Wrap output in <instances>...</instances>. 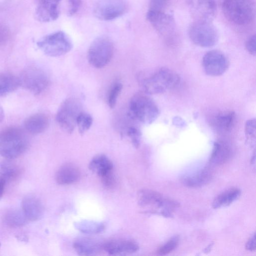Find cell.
Instances as JSON below:
<instances>
[{
    "mask_svg": "<svg viewBox=\"0 0 256 256\" xmlns=\"http://www.w3.org/2000/svg\"><path fill=\"white\" fill-rule=\"evenodd\" d=\"M180 82V78L174 71L161 68L144 78L141 84L144 92L148 94H162L176 88Z\"/></svg>",
    "mask_w": 256,
    "mask_h": 256,
    "instance_id": "obj_1",
    "label": "cell"
},
{
    "mask_svg": "<svg viewBox=\"0 0 256 256\" xmlns=\"http://www.w3.org/2000/svg\"><path fill=\"white\" fill-rule=\"evenodd\" d=\"M28 139L24 132L10 127L0 132V156L8 160L20 156L27 148Z\"/></svg>",
    "mask_w": 256,
    "mask_h": 256,
    "instance_id": "obj_2",
    "label": "cell"
},
{
    "mask_svg": "<svg viewBox=\"0 0 256 256\" xmlns=\"http://www.w3.org/2000/svg\"><path fill=\"white\" fill-rule=\"evenodd\" d=\"M129 114L134 120L144 124L152 123L160 114L156 102L145 92L135 94L129 103Z\"/></svg>",
    "mask_w": 256,
    "mask_h": 256,
    "instance_id": "obj_3",
    "label": "cell"
},
{
    "mask_svg": "<svg viewBox=\"0 0 256 256\" xmlns=\"http://www.w3.org/2000/svg\"><path fill=\"white\" fill-rule=\"evenodd\" d=\"M222 10L227 20L238 25L249 24L255 16L254 0H224Z\"/></svg>",
    "mask_w": 256,
    "mask_h": 256,
    "instance_id": "obj_4",
    "label": "cell"
},
{
    "mask_svg": "<svg viewBox=\"0 0 256 256\" xmlns=\"http://www.w3.org/2000/svg\"><path fill=\"white\" fill-rule=\"evenodd\" d=\"M39 48L46 55L57 57L71 50L72 43L69 36L62 31L47 34L37 42Z\"/></svg>",
    "mask_w": 256,
    "mask_h": 256,
    "instance_id": "obj_5",
    "label": "cell"
},
{
    "mask_svg": "<svg viewBox=\"0 0 256 256\" xmlns=\"http://www.w3.org/2000/svg\"><path fill=\"white\" fill-rule=\"evenodd\" d=\"M114 44L106 36L96 38L91 43L87 52V58L92 66L101 68L111 60L114 54Z\"/></svg>",
    "mask_w": 256,
    "mask_h": 256,
    "instance_id": "obj_6",
    "label": "cell"
},
{
    "mask_svg": "<svg viewBox=\"0 0 256 256\" xmlns=\"http://www.w3.org/2000/svg\"><path fill=\"white\" fill-rule=\"evenodd\" d=\"M188 34L194 44L202 48L213 46L218 40V32L211 22L194 21L190 26Z\"/></svg>",
    "mask_w": 256,
    "mask_h": 256,
    "instance_id": "obj_7",
    "label": "cell"
},
{
    "mask_svg": "<svg viewBox=\"0 0 256 256\" xmlns=\"http://www.w3.org/2000/svg\"><path fill=\"white\" fill-rule=\"evenodd\" d=\"M80 102L74 98L65 100L59 107L56 120L59 126L66 132L71 134L76 126V119L82 111Z\"/></svg>",
    "mask_w": 256,
    "mask_h": 256,
    "instance_id": "obj_8",
    "label": "cell"
},
{
    "mask_svg": "<svg viewBox=\"0 0 256 256\" xmlns=\"http://www.w3.org/2000/svg\"><path fill=\"white\" fill-rule=\"evenodd\" d=\"M18 78L20 86L35 94L45 90L49 83L46 74L41 68L34 66L25 68Z\"/></svg>",
    "mask_w": 256,
    "mask_h": 256,
    "instance_id": "obj_9",
    "label": "cell"
},
{
    "mask_svg": "<svg viewBox=\"0 0 256 256\" xmlns=\"http://www.w3.org/2000/svg\"><path fill=\"white\" fill-rule=\"evenodd\" d=\"M128 6L125 0H98L94 8V14L98 19L111 20L122 16Z\"/></svg>",
    "mask_w": 256,
    "mask_h": 256,
    "instance_id": "obj_10",
    "label": "cell"
},
{
    "mask_svg": "<svg viewBox=\"0 0 256 256\" xmlns=\"http://www.w3.org/2000/svg\"><path fill=\"white\" fill-rule=\"evenodd\" d=\"M202 66L206 74L218 76L222 75L227 70L229 62L222 52L212 50L208 52L203 56Z\"/></svg>",
    "mask_w": 256,
    "mask_h": 256,
    "instance_id": "obj_11",
    "label": "cell"
},
{
    "mask_svg": "<svg viewBox=\"0 0 256 256\" xmlns=\"http://www.w3.org/2000/svg\"><path fill=\"white\" fill-rule=\"evenodd\" d=\"M186 4L195 21L211 22L216 16L215 0H186Z\"/></svg>",
    "mask_w": 256,
    "mask_h": 256,
    "instance_id": "obj_12",
    "label": "cell"
},
{
    "mask_svg": "<svg viewBox=\"0 0 256 256\" xmlns=\"http://www.w3.org/2000/svg\"><path fill=\"white\" fill-rule=\"evenodd\" d=\"M146 18L162 36L170 38L174 34L176 24L172 14L165 12H154L148 10Z\"/></svg>",
    "mask_w": 256,
    "mask_h": 256,
    "instance_id": "obj_13",
    "label": "cell"
},
{
    "mask_svg": "<svg viewBox=\"0 0 256 256\" xmlns=\"http://www.w3.org/2000/svg\"><path fill=\"white\" fill-rule=\"evenodd\" d=\"M61 0H37L34 12L36 19L43 22L56 20L59 16Z\"/></svg>",
    "mask_w": 256,
    "mask_h": 256,
    "instance_id": "obj_14",
    "label": "cell"
},
{
    "mask_svg": "<svg viewBox=\"0 0 256 256\" xmlns=\"http://www.w3.org/2000/svg\"><path fill=\"white\" fill-rule=\"evenodd\" d=\"M102 248L110 255H125L136 252L138 244L130 240H114L108 241L102 246Z\"/></svg>",
    "mask_w": 256,
    "mask_h": 256,
    "instance_id": "obj_15",
    "label": "cell"
},
{
    "mask_svg": "<svg viewBox=\"0 0 256 256\" xmlns=\"http://www.w3.org/2000/svg\"><path fill=\"white\" fill-rule=\"evenodd\" d=\"M22 211L28 220H39L44 213V207L40 200L35 196H28L22 201Z\"/></svg>",
    "mask_w": 256,
    "mask_h": 256,
    "instance_id": "obj_16",
    "label": "cell"
},
{
    "mask_svg": "<svg viewBox=\"0 0 256 256\" xmlns=\"http://www.w3.org/2000/svg\"><path fill=\"white\" fill-rule=\"evenodd\" d=\"M137 197L138 204L142 208H163L165 198L158 192L142 189L138 191Z\"/></svg>",
    "mask_w": 256,
    "mask_h": 256,
    "instance_id": "obj_17",
    "label": "cell"
},
{
    "mask_svg": "<svg viewBox=\"0 0 256 256\" xmlns=\"http://www.w3.org/2000/svg\"><path fill=\"white\" fill-rule=\"evenodd\" d=\"M80 176V170L76 166L72 164H66L58 169L55 177L58 184L67 185L76 182L79 180Z\"/></svg>",
    "mask_w": 256,
    "mask_h": 256,
    "instance_id": "obj_18",
    "label": "cell"
},
{
    "mask_svg": "<svg viewBox=\"0 0 256 256\" xmlns=\"http://www.w3.org/2000/svg\"><path fill=\"white\" fill-rule=\"evenodd\" d=\"M50 124L48 116L44 113H37L31 115L24 121L25 129L32 134H39L44 132Z\"/></svg>",
    "mask_w": 256,
    "mask_h": 256,
    "instance_id": "obj_19",
    "label": "cell"
},
{
    "mask_svg": "<svg viewBox=\"0 0 256 256\" xmlns=\"http://www.w3.org/2000/svg\"><path fill=\"white\" fill-rule=\"evenodd\" d=\"M236 119V114L234 111L221 112L214 116L212 124L217 131L225 133L232 130L234 126Z\"/></svg>",
    "mask_w": 256,
    "mask_h": 256,
    "instance_id": "obj_20",
    "label": "cell"
},
{
    "mask_svg": "<svg viewBox=\"0 0 256 256\" xmlns=\"http://www.w3.org/2000/svg\"><path fill=\"white\" fill-rule=\"evenodd\" d=\"M88 168L101 178L113 172L114 167L112 161L106 156L98 154L92 158L89 164Z\"/></svg>",
    "mask_w": 256,
    "mask_h": 256,
    "instance_id": "obj_21",
    "label": "cell"
},
{
    "mask_svg": "<svg viewBox=\"0 0 256 256\" xmlns=\"http://www.w3.org/2000/svg\"><path fill=\"white\" fill-rule=\"evenodd\" d=\"M231 154L230 146L224 141L214 142L210 162L214 164H222L229 158Z\"/></svg>",
    "mask_w": 256,
    "mask_h": 256,
    "instance_id": "obj_22",
    "label": "cell"
},
{
    "mask_svg": "<svg viewBox=\"0 0 256 256\" xmlns=\"http://www.w3.org/2000/svg\"><path fill=\"white\" fill-rule=\"evenodd\" d=\"M20 86L18 77L8 72H0V96L15 90Z\"/></svg>",
    "mask_w": 256,
    "mask_h": 256,
    "instance_id": "obj_23",
    "label": "cell"
},
{
    "mask_svg": "<svg viewBox=\"0 0 256 256\" xmlns=\"http://www.w3.org/2000/svg\"><path fill=\"white\" fill-rule=\"evenodd\" d=\"M74 248L80 255L90 256L96 254L100 248V244L90 238H82L74 243Z\"/></svg>",
    "mask_w": 256,
    "mask_h": 256,
    "instance_id": "obj_24",
    "label": "cell"
},
{
    "mask_svg": "<svg viewBox=\"0 0 256 256\" xmlns=\"http://www.w3.org/2000/svg\"><path fill=\"white\" fill-rule=\"evenodd\" d=\"M240 190L236 188L227 190L215 198L212 206L214 208L228 206L240 197Z\"/></svg>",
    "mask_w": 256,
    "mask_h": 256,
    "instance_id": "obj_25",
    "label": "cell"
},
{
    "mask_svg": "<svg viewBox=\"0 0 256 256\" xmlns=\"http://www.w3.org/2000/svg\"><path fill=\"white\" fill-rule=\"evenodd\" d=\"M209 170H204L192 176H186L182 178V184L188 187H198L206 184L210 180Z\"/></svg>",
    "mask_w": 256,
    "mask_h": 256,
    "instance_id": "obj_26",
    "label": "cell"
},
{
    "mask_svg": "<svg viewBox=\"0 0 256 256\" xmlns=\"http://www.w3.org/2000/svg\"><path fill=\"white\" fill-rule=\"evenodd\" d=\"M6 224L11 228H18L24 226L28 220L22 210H11L8 211L4 216Z\"/></svg>",
    "mask_w": 256,
    "mask_h": 256,
    "instance_id": "obj_27",
    "label": "cell"
},
{
    "mask_svg": "<svg viewBox=\"0 0 256 256\" xmlns=\"http://www.w3.org/2000/svg\"><path fill=\"white\" fill-rule=\"evenodd\" d=\"M75 227L82 232L88 234H98L104 228L103 224L92 220H82L74 224Z\"/></svg>",
    "mask_w": 256,
    "mask_h": 256,
    "instance_id": "obj_28",
    "label": "cell"
},
{
    "mask_svg": "<svg viewBox=\"0 0 256 256\" xmlns=\"http://www.w3.org/2000/svg\"><path fill=\"white\" fill-rule=\"evenodd\" d=\"M93 122L92 116L88 114L82 112L76 119V126L80 134L82 135L91 127Z\"/></svg>",
    "mask_w": 256,
    "mask_h": 256,
    "instance_id": "obj_29",
    "label": "cell"
},
{
    "mask_svg": "<svg viewBox=\"0 0 256 256\" xmlns=\"http://www.w3.org/2000/svg\"><path fill=\"white\" fill-rule=\"evenodd\" d=\"M179 237L175 236L169 240L158 250V254L160 256L166 255L173 251L178 246Z\"/></svg>",
    "mask_w": 256,
    "mask_h": 256,
    "instance_id": "obj_30",
    "label": "cell"
},
{
    "mask_svg": "<svg viewBox=\"0 0 256 256\" xmlns=\"http://www.w3.org/2000/svg\"><path fill=\"white\" fill-rule=\"evenodd\" d=\"M122 88V84L120 82L116 83L112 87L110 90L108 98V105L110 108H114Z\"/></svg>",
    "mask_w": 256,
    "mask_h": 256,
    "instance_id": "obj_31",
    "label": "cell"
},
{
    "mask_svg": "<svg viewBox=\"0 0 256 256\" xmlns=\"http://www.w3.org/2000/svg\"><path fill=\"white\" fill-rule=\"evenodd\" d=\"M127 135L130 139L133 146L138 148L140 146L142 138L140 130L136 126H130L127 130Z\"/></svg>",
    "mask_w": 256,
    "mask_h": 256,
    "instance_id": "obj_32",
    "label": "cell"
},
{
    "mask_svg": "<svg viewBox=\"0 0 256 256\" xmlns=\"http://www.w3.org/2000/svg\"><path fill=\"white\" fill-rule=\"evenodd\" d=\"M256 120L250 119L246 121L245 125V134L248 141H255L256 138Z\"/></svg>",
    "mask_w": 256,
    "mask_h": 256,
    "instance_id": "obj_33",
    "label": "cell"
},
{
    "mask_svg": "<svg viewBox=\"0 0 256 256\" xmlns=\"http://www.w3.org/2000/svg\"><path fill=\"white\" fill-rule=\"evenodd\" d=\"M168 0H150L148 11L154 12H164Z\"/></svg>",
    "mask_w": 256,
    "mask_h": 256,
    "instance_id": "obj_34",
    "label": "cell"
},
{
    "mask_svg": "<svg viewBox=\"0 0 256 256\" xmlns=\"http://www.w3.org/2000/svg\"><path fill=\"white\" fill-rule=\"evenodd\" d=\"M102 184L108 188H113L116 184L115 176L112 172L100 178Z\"/></svg>",
    "mask_w": 256,
    "mask_h": 256,
    "instance_id": "obj_35",
    "label": "cell"
},
{
    "mask_svg": "<svg viewBox=\"0 0 256 256\" xmlns=\"http://www.w3.org/2000/svg\"><path fill=\"white\" fill-rule=\"evenodd\" d=\"M10 36L8 28L4 24H0V46L6 44Z\"/></svg>",
    "mask_w": 256,
    "mask_h": 256,
    "instance_id": "obj_36",
    "label": "cell"
},
{
    "mask_svg": "<svg viewBox=\"0 0 256 256\" xmlns=\"http://www.w3.org/2000/svg\"><path fill=\"white\" fill-rule=\"evenodd\" d=\"M246 48L252 55L255 56L256 53V35L250 36L246 41Z\"/></svg>",
    "mask_w": 256,
    "mask_h": 256,
    "instance_id": "obj_37",
    "label": "cell"
},
{
    "mask_svg": "<svg viewBox=\"0 0 256 256\" xmlns=\"http://www.w3.org/2000/svg\"><path fill=\"white\" fill-rule=\"evenodd\" d=\"M68 1L69 4L68 15L72 16L79 10L82 4V0H68Z\"/></svg>",
    "mask_w": 256,
    "mask_h": 256,
    "instance_id": "obj_38",
    "label": "cell"
},
{
    "mask_svg": "<svg viewBox=\"0 0 256 256\" xmlns=\"http://www.w3.org/2000/svg\"><path fill=\"white\" fill-rule=\"evenodd\" d=\"M246 248L250 252H254L256 250V242L255 233L248 240L246 244Z\"/></svg>",
    "mask_w": 256,
    "mask_h": 256,
    "instance_id": "obj_39",
    "label": "cell"
},
{
    "mask_svg": "<svg viewBox=\"0 0 256 256\" xmlns=\"http://www.w3.org/2000/svg\"><path fill=\"white\" fill-rule=\"evenodd\" d=\"M6 182V180L4 178L0 176V198L4 194Z\"/></svg>",
    "mask_w": 256,
    "mask_h": 256,
    "instance_id": "obj_40",
    "label": "cell"
},
{
    "mask_svg": "<svg viewBox=\"0 0 256 256\" xmlns=\"http://www.w3.org/2000/svg\"><path fill=\"white\" fill-rule=\"evenodd\" d=\"M4 118V113L2 108L0 106V122H1Z\"/></svg>",
    "mask_w": 256,
    "mask_h": 256,
    "instance_id": "obj_41",
    "label": "cell"
},
{
    "mask_svg": "<svg viewBox=\"0 0 256 256\" xmlns=\"http://www.w3.org/2000/svg\"><path fill=\"white\" fill-rule=\"evenodd\" d=\"M214 244L213 242L210 243L204 250V252H208L210 250L211 248Z\"/></svg>",
    "mask_w": 256,
    "mask_h": 256,
    "instance_id": "obj_42",
    "label": "cell"
},
{
    "mask_svg": "<svg viewBox=\"0 0 256 256\" xmlns=\"http://www.w3.org/2000/svg\"></svg>",
    "mask_w": 256,
    "mask_h": 256,
    "instance_id": "obj_43",
    "label": "cell"
}]
</instances>
